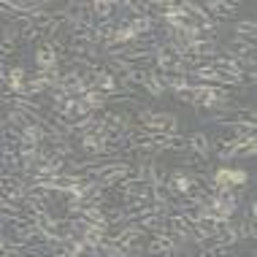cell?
<instances>
[{
    "mask_svg": "<svg viewBox=\"0 0 257 257\" xmlns=\"http://www.w3.org/2000/svg\"><path fill=\"white\" fill-rule=\"evenodd\" d=\"M136 122L144 124L147 130H155V133H179V116L171 114V111H149L147 106L133 111Z\"/></svg>",
    "mask_w": 257,
    "mask_h": 257,
    "instance_id": "1",
    "label": "cell"
},
{
    "mask_svg": "<svg viewBox=\"0 0 257 257\" xmlns=\"http://www.w3.org/2000/svg\"><path fill=\"white\" fill-rule=\"evenodd\" d=\"M219 52L233 57V60H238V62H244L246 68H254V62H257V46L249 44V41L235 38V36L230 41H225V44H219Z\"/></svg>",
    "mask_w": 257,
    "mask_h": 257,
    "instance_id": "2",
    "label": "cell"
},
{
    "mask_svg": "<svg viewBox=\"0 0 257 257\" xmlns=\"http://www.w3.org/2000/svg\"><path fill=\"white\" fill-rule=\"evenodd\" d=\"M211 184H214V190H219V187H246L249 184V171L219 165L217 171H211Z\"/></svg>",
    "mask_w": 257,
    "mask_h": 257,
    "instance_id": "3",
    "label": "cell"
},
{
    "mask_svg": "<svg viewBox=\"0 0 257 257\" xmlns=\"http://www.w3.org/2000/svg\"><path fill=\"white\" fill-rule=\"evenodd\" d=\"M200 6L208 11V17L214 22H222V19H233L238 14V0H198Z\"/></svg>",
    "mask_w": 257,
    "mask_h": 257,
    "instance_id": "4",
    "label": "cell"
},
{
    "mask_svg": "<svg viewBox=\"0 0 257 257\" xmlns=\"http://www.w3.org/2000/svg\"><path fill=\"white\" fill-rule=\"evenodd\" d=\"M190 54L192 57H200V60H211V57H217L219 54V44H217V38H211V36H198L195 41L190 44Z\"/></svg>",
    "mask_w": 257,
    "mask_h": 257,
    "instance_id": "5",
    "label": "cell"
},
{
    "mask_svg": "<svg viewBox=\"0 0 257 257\" xmlns=\"http://www.w3.org/2000/svg\"><path fill=\"white\" fill-rule=\"evenodd\" d=\"M187 149H190L192 155L203 157V160H211V141H208V133L192 130V133L187 136Z\"/></svg>",
    "mask_w": 257,
    "mask_h": 257,
    "instance_id": "6",
    "label": "cell"
},
{
    "mask_svg": "<svg viewBox=\"0 0 257 257\" xmlns=\"http://www.w3.org/2000/svg\"><path fill=\"white\" fill-rule=\"evenodd\" d=\"M36 68H38V71H54V68H60V57L54 54L49 41L38 44V49H36Z\"/></svg>",
    "mask_w": 257,
    "mask_h": 257,
    "instance_id": "7",
    "label": "cell"
},
{
    "mask_svg": "<svg viewBox=\"0 0 257 257\" xmlns=\"http://www.w3.org/2000/svg\"><path fill=\"white\" fill-rule=\"evenodd\" d=\"M141 87L147 89V95H152V98H163L165 92H168V87H165L163 76H160L157 68H147V76H144Z\"/></svg>",
    "mask_w": 257,
    "mask_h": 257,
    "instance_id": "8",
    "label": "cell"
},
{
    "mask_svg": "<svg viewBox=\"0 0 257 257\" xmlns=\"http://www.w3.org/2000/svg\"><path fill=\"white\" fill-rule=\"evenodd\" d=\"M27 68L25 65H11L9 68V81H6V89L11 95H25V81H27Z\"/></svg>",
    "mask_w": 257,
    "mask_h": 257,
    "instance_id": "9",
    "label": "cell"
},
{
    "mask_svg": "<svg viewBox=\"0 0 257 257\" xmlns=\"http://www.w3.org/2000/svg\"><path fill=\"white\" fill-rule=\"evenodd\" d=\"M157 25H160V19L155 17V14H144V17H133V19H130V27H133V33H136L138 38L155 33Z\"/></svg>",
    "mask_w": 257,
    "mask_h": 257,
    "instance_id": "10",
    "label": "cell"
},
{
    "mask_svg": "<svg viewBox=\"0 0 257 257\" xmlns=\"http://www.w3.org/2000/svg\"><path fill=\"white\" fill-rule=\"evenodd\" d=\"M233 36L241 41H249V44H257V25L254 19H238L233 25Z\"/></svg>",
    "mask_w": 257,
    "mask_h": 257,
    "instance_id": "11",
    "label": "cell"
},
{
    "mask_svg": "<svg viewBox=\"0 0 257 257\" xmlns=\"http://www.w3.org/2000/svg\"><path fill=\"white\" fill-rule=\"evenodd\" d=\"M89 3H92L95 19H111L116 14V3H114V0H89Z\"/></svg>",
    "mask_w": 257,
    "mask_h": 257,
    "instance_id": "12",
    "label": "cell"
},
{
    "mask_svg": "<svg viewBox=\"0 0 257 257\" xmlns=\"http://www.w3.org/2000/svg\"><path fill=\"white\" fill-rule=\"evenodd\" d=\"M165 81V87H168V92H179V89H184L190 84V76L187 73H160Z\"/></svg>",
    "mask_w": 257,
    "mask_h": 257,
    "instance_id": "13",
    "label": "cell"
},
{
    "mask_svg": "<svg viewBox=\"0 0 257 257\" xmlns=\"http://www.w3.org/2000/svg\"><path fill=\"white\" fill-rule=\"evenodd\" d=\"M17 52H19V46H17V44H9V41L0 38V60H9V57H14Z\"/></svg>",
    "mask_w": 257,
    "mask_h": 257,
    "instance_id": "14",
    "label": "cell"
},
{
    "mask_svg": "<svg viewBox=\"0 0 257 257\" xmlns=\"http://www.w3.org/2000/svg\"><path fill=\"white\" fill-rule=\"evenodd\" d=\"M244 219H254V222H257V200H254V195H249V200H246Z\"/></svg>",
    "mask_w": 257,
    "mask_h": 257,
    "instance_id": "15",
    "label": "cell"
}]
</instances>
